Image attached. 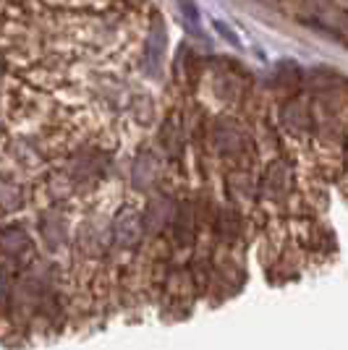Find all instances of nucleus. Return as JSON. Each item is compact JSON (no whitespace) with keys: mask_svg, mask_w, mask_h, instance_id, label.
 Returning <instances> with one entry per match:
<instances>
[{"mask_svg":"<svg viewBox=\"0 0 348 350\" xmlns=\"http://www.w3.org/2000/svg\"><path fill=\"white\" fill-rule=\"evenodd\" d=\"M293 191V170L286 160H275L267 165L264 178H262V196L273 204H280L288 199V193Z\"/></svg>","mask_w":348,"mask_h":350,"instance_id":"f257e3e1","label":"nucleus"},{"mask_svg":"<svg viewBox=\"0 0 348 350\" xmlns=\"http://www.w3.org/2000/svg\"><path fill=\"white\" fill-rule=\"evenodd\" d=\"M280 126L288 133H296V136H306L317 126V118H314V110L306 100H288L280 107Z\"/></svg>","mask_w":348,"mask_h":350,"instance_id":"f03ea898","label":"nucleus"},{"mask_svg":"<svg viewBox=\"0 0 348 350\" xmlns=\"http://www.w3.org/2000/svg\"><path fill=\"white\" fill-rule=\"evenodd\" d=\"M142 233H145L142 215L134 206H126L116 217V222H113V241H116V246L131 251V248L142 241Z\"/></svg>","mask_w":348,"mask_h":350,"instance_id":"7ed1b4c3","label":"nucleus"},{"mask_svg":"<svg viewBox=\"0 0 348 350\" xmlns=\"http://www.w3.org/2000/svg\"><path fill=\"white\" fill-rule=\"evenodd\" d=\"M0 251L5 256L21 259L32 251V235L21 228V225H5L0 230Z\"/></svg>","mask_w":348,"mask_h":350,"instance_id":"20e7f679","label":"nucleus"},{"mask_svg":"<svg viewBox=\"0 0 348 350\" xmlns=\"http://www.w3.org/2000/svg\"><path fill=\"white\" fill-rule=\"evenodd\" d=\"M175 206L173 202L168 199V196H158V199H152L149 204H147L145 215H142V222H145V230H149V233H160L168 222H171V217H173Z\"/></svg>","mask_w":348,"mask_h":350,"instance_id":"39448f33","label":"nucleus"},{"mask_svg":"<svg viewBox=\"0 0 348 350\" xmlns=\"http://www.w3.org/2000/svg\"><path fill=\"white\" fill-rule=\"evenodd\" d=\"M212 146L220 154H238L247 146V136L231 123H220L212 129Z\"/></svg>","mask_w":348,"mask_h":350,"instance_id":"423d86ee","label":"nucleus"},{"mask_svg":"<svg viewBox=\"0 0 348 350\" xmlns=\"http://www.w3.org/2000/svg\"><path fill=\"white\" fill-rule=\"evenodd\" d=\"M160 146L168 157H178L181 149H184V126H181V118L168 116L162 129H160Z\"/></svg>","mask_w":348,"mask_h":350,"instance_id":"0eeeda50","label":"nucleus"},{"mask_svg":"<svg viewBox=\"0 0 348 350\" xmlns=\"http://www.w3.org/2000/svg\"><path fill=\"white\" fill-rule=\"evenodd\" d=\"M175 241L181 243V246H189L191 241H194V235H197V222H194V209H191L189 202H184V204L175 206Z\"/></svg>","mask_w":348,"mask_h":350,"instance_id":"6e6552de","label":"nucleus"},{"mask_svg":"<svg viewBox=\"0 0 348 350\" xmlns=\"http://www.w3.org/2000/svg\"><path fill=\"white\" fill-rule=\"evenodd\" d=\"M24 202V189L11 178H0V212H18Z\"/></svg>","mask_w":348,"mask_h":350,"instance_id":"1a4fd4ad","label":"nucleus"},{"mask_svg":"<svg viewBox=\"0 0 348 350\" xmlns=\"http://www.w3.org/2000/svg\"><path fill=\"white\" fill-rule=\"evenodd\" d=\"M40 230H42L45 241L55 248L66 241V219L60 217L58 212H50V215H42L40 217Z\"/></svg>","mask_w":348,"mask_h":350,"instance_id":"9d476101","label":"nucleus"},{"mask_svg":"<svg viewBox=\"0 0 348 350\" xmlns=\"http://www.w3.org/2000/svg\"><path fill=\"white\" fill-rule=\"evenodd\" d=\"M155 175H158V167H155L152 154H142V157L136 160V186L147 189V186L155 180Z\"/></svg>","mask_w":348,"mask_h":350,"instance_id":"9b49d317","label":"nucleus"},{"mask_svg":"<svg viewBox=\"0 0 348 350\" xmlns=\"http://www.w3.org/2000/svg\"><path fill=\"white\" fill-rule=\"evenodd\" d=\"M238 225H241V222H238V215H236L233 209H225V212L220 215V233H225L228 238L238 233Z\"/></svg>","mask_w":348,"mask_h":350,"instance_id":"f8f14e48","label":"nucleus"},{"mask_svg":"<svg viewBox=\"0 0 348 350\" xmlns=\"http://www.w3.org/2000/svg\"><path fill=\"white\" fill-rule=\"evenodd\" d=\"M5 73V55H3V50H0V76Z\"/></svg>","mask_w":348,"mask_h":350,"instance_id":"ddd939ff","label":"nucleus"},{"mask_svg":"<svg viewBox=\"0 0 348 350\" xmlns=\"http://www.w3.org/2000/svg\"><path fill=\"white\" fill-rule=\"evenodd\" d=\"M129 3H145V0H129Z\"/></svg>","mask_w":348,"mask_h":350,"instance_id":"4468645a","label":"nucleus"}]
</instances>
